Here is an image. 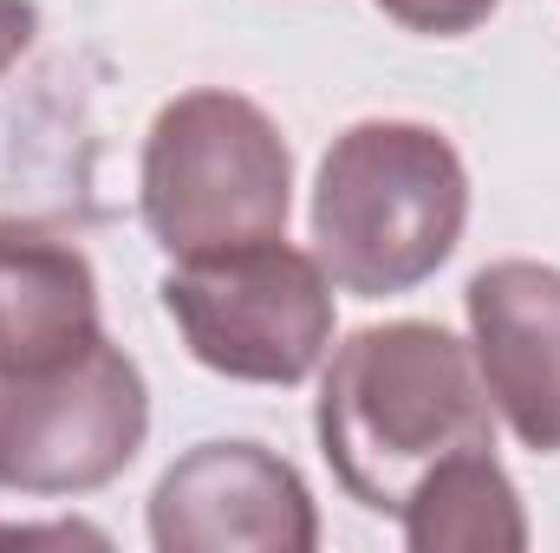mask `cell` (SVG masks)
Listing matches in <instances>:
<instances>
[{
	"label": "cell",
	"mask_w": 560,
	"mask_h": 553,
	"mask_svg": "<svg viewBox=\"0 0 560 553\" xmlns=\"http://www.w3.org/2000/svg\"><path fill=\"white\" fill-rule=\"evenodd\" d=\"M411 553H522L528 548V515L522 489L495 462V443L443 456L405 508L392 515Z\"/></svg>",
	"instance_id": "cell-9"
},
{
	"label": "cell",
	"mask_w": 560,
	"mask_h": 553,
	"mask_svg": "<svg viewBox=\"0 0 560 553\" xmlns=\"http://www.w3.org/2000/svg\"><path fill=\"white\" fill-rule=\"evenodd\" d=\"M156 293L189 358L215 378L287 391L306 385L332 352V274L319 268V255L287 248V235L170 261Z\"/></svg>",
	"instance_id": "cell-4"
},
{
	"label": "cell",
	"mask_w": 560,
	"mask_h": 553,
	"mask_svg": "<svg viewBox=\"0 0 560 553\" xmlns=\"http://www.w3.org/2000/svg\"><path fill=\"white\" fill-rule=\"evenodd\" d=\"M150 436V385L112 339L0 378V489L7 495H92L138 462Z\"/></svg>",
	"instance_id": "cell-5"
},
{
	"label": "cell",
	"mask_w": 560,
	"mask_h": 553,
	"mask_svg": "<svg viewBox=\"0 0 560 553\" xmlns=\"http://www.w3.org/2000/svg\"><path fill=\"white\" fill-rule=\"evenodd\" d=\"M138 209L170 261L275 242L293 215V150L255 98L183 92L143 131Z\"/></svg>",
	"instance_id": "cell-3"
},
{
	"label": "cell",
	"mask_w": 560,
	"mask_h": 553,
	"mask_svg": "<svg viewBox=\"0 0 560 553\" xmlns=\"http://www.w3.org/2000/svg\"><path fill=\"white\" fill-rule=\"evenodd\" d=\"M469 228V169L418 118H365L326 143L313 176V255L352 299H398L436 274Z\"/></svg>",
	"instance_id": "cell-2"
},
{
	"label": "cell",
	"mask_w": 560,
	"mask_h": 553,
	"mask_svg": "<svg viewBox=\"0 0 560 553\" xmlns=\"http://www.w3.org/2000/svg\"><path fill=\"white\" fill-rule=\"evenodd\" d=\"M92 339H105V313L85 248L39 222H0V378L46 372Z\"/></svg>",
	"instance_id": "cell-8"
},
{
	"label": "cell",
	"mask_w": 560,
	"mask_h": 553,
	"mask_svg": "<svg viewBox=\"0 0 560 553\" xmlns=\"http://www.w3.org/2000/svg\"><path fill=\"white\" fill-rule=\"evenodd\" d=\"M385 20H398L405 33H423V39H463L476 26H489V13L502 0H372Z\"/></svg>",
	"instance_id": "cell-10"
},
{
	"label": "cell",
	"mask_w": 560,
	"mask_h": 553,
	"mask_svg": "<svg viewBox=\"0 0 560 553\" xmlns=\"http://www.w3.org/2000/svg\"><path fill=\"white\" fill-rule=\"evenodd\" d=\"M469 358L522 449L560 456V268L489 261L463 293Z\"/></svg>",
	"instance_id": "cell-7"
},
{
	"label": "cell",
	"mask_w": 560,
	"mask_h": 553,
	"mask_svg": "<svg viewBox=\"0 0 560 553\" xmlns=\"http://www.w3.org/2000/svg\"><path fill=\"white\" fill-rule=\"evenodd\" d=\"M33 33H39V7L33 0H0V79H7L13 59H26Z\"/></svg>",
	"instance_id": "cell-11"
},
{
	"label": "cell",
	"mask_w": 560,
	"mask_h": 553,
	"mask_svg": "<svg viewBox=\"0 0 560 553\" xmlns=\"http://www.w3.org/2000/svg\"><path fill=\"white\" fill-rule=\"evenodd\" d=\"M313 430L332 482L365 515H398L443 456L495 443V404L463 339L430 319H392L326 352Z\"/></svg>",
	"instance_id": "cell-1"
},
{
	"label": "cell",
	"mask_w": 560,
	"mask_h": 553,
	"mask_svg": "<svg viewBox=\"0 0 560 553\" xmlns=\"http://www.w3.org/2000/svg\"><path fill=\"white\" fill-rule=\"evenodd\" d=\"M156 553H313L319 508L306 475L242 436L183 449L150 489Z\"/></svg>",
	"instance_id": "cell-6"
}]
</instances>
